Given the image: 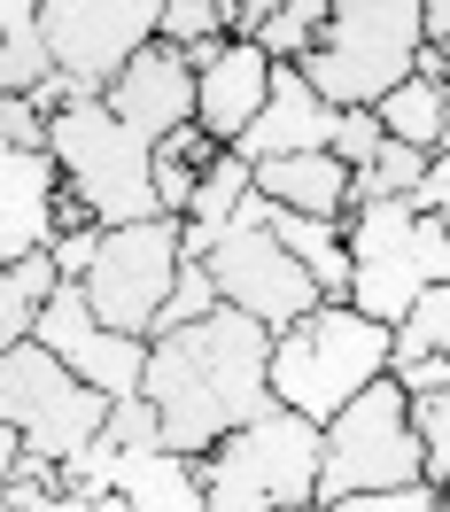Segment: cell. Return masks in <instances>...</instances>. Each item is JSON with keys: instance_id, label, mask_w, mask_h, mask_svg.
Listing matches in <instances>:
<instances>
[{"instance_id": "cell-37", "label": "cell", "mask_w": 450, "mask_h": 512, "mask_svg": "<svg viewBox=\"0 0 450 512\" xmlns=\"http://www.w3.org/2000/svg\"><path fill=\"white\" fill-rule=\"evenodd\" d=\"M16 458H24V450H16V435H8V427H0V481L16 474Z\"/></svg>"}, {"instance_id": "cell-39", "label": "cell", "mask_w": 450, "mask_h": 512, "mask_svg": "<svg viewBox=\"0 0 450 512\" xmlns=\"http://www.w3.org/2000/svg\"><path fill=\"white\" fill-rule=\"evenodd\" d=\"M0 512H8V497H0Z\"/></svg>"}, {"instance_id": "cell-12", "label": "cell", "mask_w": 450, "mask_h": 512, "mask_svg": "<svg viewBox=\"0 0 450 512\" xmlns=\"http://www.w3.org/2000/svg\"><path fill=\"white\" fill-rule=\"evenodd\" d=\"M24 342H39V350L55 357L78 388H94L101 404H125L132 388H140V350H148V342L109 334V326L86 311L78 280H55V295L32 311V334H24Z\"/></svg>"}, {"instance_id": "cell-16", "label": "cell", "mask_w": 450, "mask_h": 512, "mask_svg": "<svg viewBox=\"0 0 450 512\" xmlns=\"http://www.w3.org/2000/svg\"><path fill=\"white\" fill-rule=\"evenodd\" d=\"M55 202H63L55 163L0 148V264H24V256H39L55 241Z\"/></svg>"}, {"instance_id": "cell-33", "label": "cell", "mask_w": 450, "mask_h": 512, "mask_svg": "<svg viewBox=\"0 0 450 512\" xmlns=\"http://www.w3.org/2000/svg\"><path fill=\"white\" fill-rule=\"evenodd\" d=\"M388 381L404 396H450V357H412V365H388Z\"/></svg>"}, {"instance_id": "cell-24", "label": "cell", "mask_w": 450, "mask_h": 512, "mask_svg": "<svg viewBox=\"0 0 450 512\" xmlns=\"http://www.w3.org/2000/svg\"><path fill=\"white\" fill-rule=\"evenodd\" d=\"M412 357H450V288H419L412 311L388 326V365H412Z\"/></svg>"}, {"instance_id": "cell-17", "label": "cell", "mask_w": 450, "mask_h": 512, "mask_svg": "<svg viewBox=\"0 0 450 512\" xmlns=\"http://www.w3.org/2000/svg\"><path fill=\"white\" fill-rule=\"evenodd\" d=\"M249 194H264L272 210L288 218H319V225H342L350 218V171L334 156H280V163H257L249 171Z\"/></svg>"}, {"instance_id": "cell-36", "label": "cell", "mask_w": 450, "mask_h": 512, "mask_svg": "<svg viewBox=\"0 0 450 512\" xmlns=\"http://www.w3.org/2000/svg\"><path fill=\"white\" fill-rule=\"evenodd\" d=\"M55 512H125V505H117V497H63Z\"/></svg>"}, {"instance_id": "cell-32", "label": "cell", "mask_w": 450, "mask_h": 512, "mask_svg": "<svg viewBox=\"0 0 450 512\" xmlns=\"http://www.w3.org/2000/svg\"><path fill=\"white\" fill-rule=\"evenodd\" d=\"M39 140H47V117H39L24 94H0V148H24V156H39Z\"/></svg>"}, {"instance_id": "cell-38", "label": "cell", "mask_w": 450, "mask_h": 512, "mask_svg": "<svg viewBox=\"0 0 450 512\" xmlns=\"http://www.w3.org/2000/svg\"><path fill=\"white\" fill-rule=\"evenodd\" d=\"M288 512H319V505H288Z\"/></svg>"}, {"instance_id": "cell-23", "label": "cell", "mask_w": 450, "mask_h": 512, "mask_svg": "<svg viewBox=\"0 0 450 512\" xmlns=\"http://www.w3.org/2000/svg\"><path fill=\"white\" fill-rule=\"evenodd\" d=\"M55 295V264L47 249L24 256V264H0V350H16L24 334H32V311Z\"/></svg>"}, {"instance_id": "cell-3", "label": "cell", "mask_w": 450, "mask_h": 512, "mask_svg": "<svg viewBox=\"0 0 450 512\" xmlns=\"http://www.w3.org/2000/svg\"><path fill=\"white\" fill-rule=\"evenodd\" d=\"M350 256V303L357 319L396 326L419 288H450V218H412L404 202H357L342 218Z\"/></svg>"}, {"instance_id": "cell-28", "label": "cell", "mask_w": 450, "mask_h": 512, "mask_svg": "<svg viewBox=\"0 0 450 512\" xmlns=\"http://www.w3.org/2000/svg\"><path fill=\"white\" fill-rule=\"evenodd\" d=\"M0 497H8V512H55V505H63V489H55V466H47V458H16V474L0 481Z\"/></svg>"}, {"instance_id": "cell-25", "label": "cell", "mask_w": 450, "mask_h": 512, "mask_svg": "<svg viewBox=\"0 0 450 512\" xmlns=\"http://www.w3.org/2000/svg\"><path fill=\"white\" fill-rule=\"evenodd\" d=\"M210 311H218V295H210V272H202V264H179L171 295L156 303V326H148V342H156V334H179V326H194V319H210Z\"/></svg>"}, {"instance_id": "cell-11", "label": "cell", "mask_w": 450, "mask_h": 512, "mask_svg": "<svg viewBox=\"0 0 450 512\" xmlns=\"http://www.w3.org/2000/svg\"><path fill=\"white\" fill-rule=\"evenodd\" d=\"M202 272H210L218 311H241V319L264 326V334H280V326H295L303 311H319L311 280L295 272V256L280 249L264 225H225L218 249L202 256Z\"/></svg>"}, {"instance_id": "cell-7", "label": "cell", "mask_w": 450, "mask_h": 512, "mask_svg": "<svg viewBox=\"0 0 450 512\" xmlns=\"http://www.w3.org/2000/svg\"><path fill=\"white\" fill-rule=\"evenodd\" d=\"M419 481V443L404 427V388L373 381L365 396H350L342 412L319 427V489L311 505H334V497H373V489H404Z\"/></svg>"}, {"instance_id": "cell-15", "label": "cell", "mask_w": 450, "mask_h": 512, "mask_svg": "<svg viewBox=\"0 0 450 512\" xmlns=\"http://www.w3.org/2000/svg\"><path fill=\"white\" fill-rule=\"evenodd\" d=\"M264 86H272V63H264L257 47H241V39H218V55L194 70V132L210 140V148H233L249 117L264 109Z\"/></svg>"}, {"instance_id": "cell-10", "label": "cell", "mask_w": 450, "mask_h": 512, "mask_svg": "<svg viewBox=\"0 0 450 512\" xmlns=\"http://www.w3.org/2000/svg\"><path fill=\"white\" fill-rule=\"evenodd\" d=\"M156 39V0H39V47L47 70L78 101H101L109 78Z\"/></svg>"}, {"instance_id": "cell-30", "label": "cell", "mask_w": 450, "mask_h": 512, "mask_svg": "<svg viewBox=\"0 0 450 512\" xmlns=\"http://www.w3.org/2000/svg\"><path fill=\"white\" fill-rule=\"evenodd\" d=\"M326 512H450V505H443V489L404 481V489H373V497H334Z\"/></svg>"}, {"instance_id": "cell-26", "label": "cell", "mask_w": 450, "mask_h": 512, "mask_svg": "<svg viewBox=\"0 0 450 512\" xmlns=\"http://www.w3.org/2000/svg\"><path fill=\"white\" fill-rule=\"evenodd\" d=\"M326 156L342 163V171H365V163L381 156V125H373V109H334V132H326Z\"/></svg>"}, {"instance_id": "cell-18", "label": "cell", "mask_w": 450, "mask_h": 512, "mask_svg": "<svg viewBox=\"0 0 450 512\" xmlns=\"http://www.w3.org/2000/svg\"><path fill=\"white\" fill-rule=\"evenodd\" d=\"M109 497L125 512H202V481H194V458H171V450H117Z\"/></svg>"}, {"instance_id": "cell-35", "label": "cell", "mask_w": 450, "mask_h": 512, "mask_svg": "<svg viewBox=\"0 0 450 512\" xmlns=\"http://www.w3.org/2000/svg\"><path fill=\"white\" fill-rule=\"evenodd\" d=\"M419 47H450V0H419Z\"/></svg>"}, {"instance_id": "cell-4", "label": "cell", "mask_w": 450, "mask_h": 512, "mask_svg": "<svg viewBox=\"0 0 450 512\" xmlns=\"http://www.w3.org/2000/svg\"><path fill=\"white\" fill-rule=\"evenodd\" d=\"M39 156L55 163L63 194L86 210L94 233H117V225L156 218V187H148V140H132L101 101H63L47 117V140Z\"/></svg>"}, {"instance_id": "cell-1", "label": "cell", "mask_w": 450, "mask_h": 512, "mask_svg": "<svg viewBox=\"0 0 450 512\" xmlns=\"http://www.w3.org/2000/svg\"><path fill=\"white\" fill-rule=\"evenodd\" d=\"M264 350H272V334L249 326L241 311H210L179 334H156L140 350V388H132L156 419V443L171 458H202L233 427H249L272 404L264 396Z\"/></svg>"}, {"instance_id": "cell-21", "label": "cell", "mask_w": 450, "mask_h": 512, "mask_svg": "<svg viewBox=\"0 0 450 512\" xmlns=\"http://www.w3.org/2000/svg\"><path fill=\"white\" fill-rule=\"evenodd\" d=\"M218 156L210 140L194 125H179V132H163L156 148H148V187H156V218H187V194H194V179H202V163Z\"/></svg>"}, {"instance_id": "cell-34", "label": "cell", "mask_w": 450, "mask_h": 512, "mask_svg": "<svg viewBox=\"0 0 450 512\" xmlns=\"http://www.w3.org/2000/svg\"><path fill=\"white\" fill-rule=\"evenodd\" d=\"M39 32V0H0V39H32Z\"/></svg>"}, {"instance_id": "cell-31", "label": "cell", "mask_w": 450, "mask_h": 512, "mask_svg": "<svg viewBox=\"0 0 450 512\" xmlns=\"http://www.w3.org/2000/svg\"><path fill=\"white\" fill-rule=\"evenodd\" d=\"M94 249H101V233H94V225H63V233L47 241V264H55V280H86Z\"/></svg>"}, {"instance_id": "cell-8", "label": "cell", "mask_w": 450, "mask_h": 512, "mask_svg": "<svg viewBox=\"0 0 450 512\" xmlns=\"http://www.w3.org/2000/svg\"><path fill=\"white\" fill-rule=\"evenodd\" d=\"M101 412H109V404H101L94 388L70 381L39 342L0 350V427L16 435L24 458H47V466L78 458V450L101 435Z\"/></svg>"}, {"instance_id": "cell-2", "label": "cell", "mask_w": 450, "mask_h": 512, "mask_svg": "<svg viewBox=\"0 0 450 512\" xmlns=\"http://www.w3.org/2000/svg\"><path fill=\"white\" fill-rule=\"evenodd\" d=\"M381 373H388V326L357 319L350 303L303 311V319L280 326L272 350H264V396H272L280 412L311 419V427H326L350 396H365V388L381 381Z\"/></svg>"}, {"instance_id": "cell-20", "label": "cell", "mask_w": 450, "mask_h": 512, "mask_svg": "<svg viewBox=\"0 0 450 512\" xmlns=\"http://www.w3.org/2000/svg\"><path fill=\"white\" fill-rule=\"evenodd\" d=\"M373 125L381 140L412 148V156H443L450 148V86H427V78H404L373 101Z\"/></svg>"}, {"instance_id": "cell-27", "label": "cell", "mask_w": 450, "mask_h": 512, "mask_svg": "<svg viewBox=\"0 0 450 512\" xmlns=\"http://www.w3.org/2000/svg\"><path fill=\"white\" fill-rule=\"evenodd\" d=\"M109 474H117V450L94 435L78 458H63V466H55V489H63V497H109Z\"/></svg>"}, {"instance_id": "cell-5", "label": "cell", "mask_w": 450, "mask_h": 512, "mask_svg": "<svg viewBox=\"0 0 450 512\" xmlns=\"http://www.w3.org/2000/svg\"><path fill=\"white\" fill-rule=\"evenodd\" d=\"M412 47H419V0H334L295 78L326 109H373L388 86L412 78Z\"/></svg>"}, {"instance_id": "cell-14", "label": "cell", "mask_w": 450, "mask_h": 512, "mask_svg": "<svg viewBox=\"0 0 450 512\" xmlns=\"http://www.w3.org/2000/svg\"><path fill=\"white\" fill-rule=\"evenodd\" d=\"M326 132H334V109H326L295 70H272L264 109L249 117V132H241L225 156H241L249 171H257V163H280V156H326Z\"/></svg>"}, {"instance_id": "cell-6", "label": "cell", "mask_w": 450, "mask_h": 512, "mask_svg": "<svg viewBox=\"0 0 450 512\" xmlns=\"http://www.w3.org/2000/svg\"><path fill=\"white\" fill-rule=\"evenodd\" d=\"M194 481H202V512L311 505V489H319V427L280 412V404H264L249 427H233L225 443H210L194 458Z\"/></svg>"}, {"instance_id": "cell-9", "label": "cell", "mask_w": 450, "mask_h": 512, "mask_svg": "<svg viewBox=\"0 0 450 512\" xmlns=\"http://www.w3.org/2000/svg\"><path fill=\"white\" fill-rule=\"evenodd\" d=\"M179 218H140V225H117V233H101L94 264H86V311H94L109 334H125V342H148V326H156V303L171 295L179 280Z\"/></svg>"}, {"instance_id": "cell-29", "label": "cell", "mask_w": 450, "mask_h": 512, "mask_svg": "<svg viewBox=\"0 0 450 512\" xmlns=\"http://www.w3.org/2000/svg\"><path fill=\"white\" fill-rule=\"evenodd\" d=\"M101 443H109V450H163L156 443V419H148L140 396H125V404H109V412H101Z\"/></svg>"}, {"instance_id": "cell-19", "label": "cell", "mask_w": 450, "mask_h": 512, "mask_svg": "<svg viewBox=\"0 0 450 512\" xmlns=\"http://www.w3.org/2000/svg\"><path fill=\"white\" fill-rule=\"evenodd\" d=\"M257 202H264V194H257ZM264 233H272V241L295 256V272L311 280V295H319V303H342V295H350V256H342V225L288 218V210H272V202H264Z\"/></svg>"}, {"instance_id": "cell-22", "label": "cell", "mask_w": 450, "mask_h": 512, "mask_svg": "<svg viewBox=\"0 0 450 512\" xmlns=\"http://www.w3.org/2000/svg\"><path fill=\"white\" fill-rule=\"evenodd\" d=\"M319 24H326V0H264V8H257V32L241 39V47H257L272 70H295L303 55H311Z\"/></svg>"}, {"instance_id": "cell-13", "label": "cell", "mask_w": 450, "mask_h": 512, "mask_svg": "<svg viewBox=\"0 0 450 512\" xmlns=\"http://www.w3.org/2000/svg\"><path fill=\"white\" fill-rule=\"evenodd\" d=\"M101 109H109L132 140H148V148H156L163 132L194 125V78H187V63H179L171 47H156V39H148V47H140V55L109 78Z\"/></svg>"}]
</instances>
